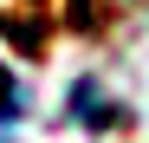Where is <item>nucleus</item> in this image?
Returning a JSON list of instances; mask_svg holds the SVG:
<instances>
[{
    "instance_id": "f03ea898",
    "label": "nucleus",
    "mask_w": 149,
    "mask_h": 143,
    "mask_svg": "<svg viewBox=\"0 0 149 143\" xmlns=\"http://www.w3.org/2000/svg\"><path fill=\"white\" fill-rule=\"evenodd\" d=\"M0 117H19V91H13L7 72H0Z\"/></svg>"
},
{
    "instance_id": "f257e3e1",
    "label": "nucleus",
    "mask_w": 149,
    "mask_h": 143,
    "mask_svg": "<svg viewBox=\"0 0 149 143\" xmlns=\"http://www.w3.org/2000/svg\"><path fill=\"white\" fill-rule=\"evenodd\" d=\"M78 124H117V111H104V91H97L91 78L78 85Z\"/></svg>"
}]
</instances>
